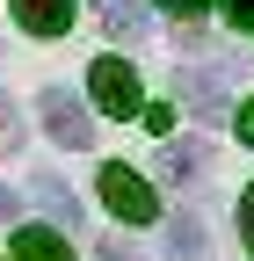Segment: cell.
Wrapping results in <instances>:
<instances>
[{
  "label": "cell",
  "instance_id": "cell-10",
  "mask_svg": "<svg viewBox=\"0 0 254 261\" xmlns=\"http://www.w3.org/2000/svg\"><path fill=\"white\" fill-rule=\"evenodd\" d=\"M22 145V116H15V102L0 94V152H15Z\"/></svg>",
  "mask_w": 254,
  "mask_h": 261
},
{
  "label": "cell",
  "instance_id": "cell-2",
  "mask_svg": "<svg viewBox=\"0 0 254 261\" xmlns=\"http://www.w3.org/2000/svg\"><path fill=\"white\" fill-rule=\"evenodd\" d=\"M102 203H109L123 225H153V218H160V203H153V181H138L123 160H109V167H102Z\"/></svg>",
  "mask_w": 254,
  "mask_h": 261
},
{
  "label": "cell",
  "instance_id": "cell-12",
  "mask_svg": "<svg viewBox=\"0 0 254 261\" xmlns=\"http://www.w3.org/2000/svg\"><path fill=\"white\" fill-rule=\"evenodd\" d=\"M240 232H247V247H254V189L240 196Z\"/></svg>",
  "mask_w": 254,
  "mask_h": 261
},
{
  "label": "cell",
  "instance_id": "cell-5",
  "mask_svg": "<svg viewBox=\"0 0 254 261\" xmlns=\"http://www.w3.org/2000/svg\"><path fill=\"white\" fill-rule=\"evenodd\" d=\"M204 160H211L204 138H174V145L160 152V174H167V181H196V174H204Z\"/></svg>",
  "mask_w": 254,
  "mask_h": 261
},
{
  "label": "cell",
  "instance_id": "cell-6",
  "mask_svg": "<svg viewBox=\"0 0 254 261\" xmlns=\"http://www.w3.org/2000/svg\"><path fill=\"white\" fill-rule=\"evenodd\" d=\"M29 196H37V203H44L58 225H80V203H73V189L58 181V174H37V181H29Z\"/></svg>",
  "mask_w": 254,
  "mask_h": 261
},
{
  "label": "cell",
  "instance_id": "cell-13",
  "mask_svg": "<svg viewBox=\"0 0 254 261\" xmlns=\"http://www.w3.org/2000/svg\"><path fill=\"white\" fill-rule=\"evenodd\" d=\"M94 254H102V261H138L131 247H123V240H102V247H94Z\"/></svg>",
  "mask_w": 254,
  "mask_h": 261
},
{
  "label": "cell",
  "instance_id": "cell-11",
  "mask_svg": "<svg viewBox=\"0 0 254 261\" xmlns=\"http://www.w3.org/2000/svg\"><path fill=\"white\" fill-rule=\"evenodd\" d=\"M174 247H182L189 261H204V232H196V218H174Z\"/></svg>",
  "mask_w": 254,
  "mask_h": 261
},
{
  "label": "cell",
  "instance_id": "cell-15",
  "mask_svg": "<svg viewBox=\"0 0 254 261\" xmlns=\"http://www.w3.org/2000/svg\"><path fill=\"white\" fill-rule=\"evenodd\" d=\"M160 8H174V15H204V0H160Z\"/></svg>",
  "mask_w": 254,
  "mask_h": 261
},
{
  "label": "cell",
  "instance_id": "cell-8",
  "mask_svg": "<svg viewBox=\"0 0 254 261\" xmlns=\"http://www.w3.org/2000/svg\"><path fill=\"white\" fill-rule=\"evenodd\" d=\"M94 15H102V29L123 44V37H138V22H145V0H94Z\"/></svg>",
  "mask_w": 254,
  "mask_h": 261
},
{
  "label": "cell",
  "instance_id": "cell-4",
  "mask_svg": "<svg viewBox=\"0 0 254 261\" xmlns=\"http://www.w3.org/2000/svg\"><path fill=\"white\" fill-rule=\"evenodd\" d=\"M15 22L37 37H66L73 29V0H15Z\"/></svg>",
  "mask_w": 254,
  "mask_h": 261
},
{
  "label": "cell",
  "instance_id": "cell-9",
  "mask_svg": "<svg viewBox=\"0 0 254 261\" xmlns=\"http://www.w3.org/2000/svg\"><path fill=\"white\" fill-rule=\"evenodd\" d=\"M182 87H189V109H204V116L225 109V73H218V65H211V73H189Z\"/></svg>",
  "mask_w": 254,
  "mask_h": 261
},
{
  "label": "cell",
  "instance_id": "cell-7",
  "mask_svg": "<svg viewBox=\"0 0 254 261\" xmlns=\"http://www.w3.org/2000/svg\"><path fill=\"white\" fill-rule=\"evenodd\" d=\"M15 261H73V247L58 232H37V225H22L15 232Z\"/></svg>",
  "mask_w": 254,
  "mask_h": 261
},
{
  "label": "cell",
  "instance_id": "cell-1",
  "mask_svg": "<svg viewBox=\"0 0 254 261\" xmlns=\"http://www.w3.org/2000/svg\"><path fill=\"white\" fill-rule=\"evenodd\" d=\"M37 109H44V130H51L66 152H87V145H94V123H87V109H80V94H73V87H44V94H37Z\"/></svg>",
  "mask_w": 254,
  "mask_h": 261
},
{
  "label": "cell",
  "instance_id": "cell-17",
  "mask_svg": "<svg viewBox=\"0 0 254 261\" xmlns=\"http://www.w3.org/2000/svg\"><path fill=\"white\" fill-rule=\"evenodd\" d=\"M15 218V196H8V181H0V225H8Z\"/></svg>",
  "mask_w": 254,
  "mask_h": 261
},
{
  "label": "cell",
  "instance_id": "cell-14",
  "mask_svg": "<svg viewBox=\"0 0 254 261\" xmlns=\"http://www.w3.org/2000/svg\"><path fill=\"white\" fill-rule=\"evenodd\" d=\"M225 8H233V22H247V29H254V0H225Z\"/></svg>",
  "mask_w": 254,
  "mask_h": 261
},
{
  "label": "cell",
  "instance_id": "cell-3",
  "mask_svg": "<svg viewBox=\"0 0 254 261\" xmlns=\"http://www.w3.org/2000/svg\"><path fill=\"white\" fill-rule=\"evenodd\" d=\"M87 87H94V102H102V116H138V102H145V87H138V73L123 58H94Z\"/></svg>",
  "mask_w": 254,
  "mask_h": 261
},
{
  "label": "cell",
  "instance_id": "cell-16",
  "mask_svg": "<svg viewBox=\"0 0 254 261\" xmlns=\"http://www.w3.org/2000/svg\"><path fill=\"white\" fill-rule=\"evenodd\" d=\"M240 138H247V145H254V102H247V109H240Z\"/></svg>",
  "mask_w": 254,
  "mask_h": 261
}]
</instances>
